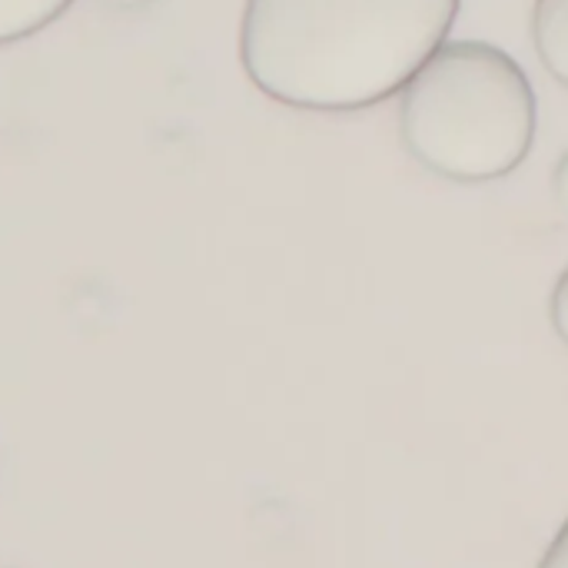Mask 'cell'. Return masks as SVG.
<instances>
[{
  "label": "cell",
  "mask_w": 568,
  "mask_h": 568,
  "mask_svg": "<svg viewBox=\"0 0 568 568\" xmlns=\"http://www.w3.org/2000/svg\"><path fill=\"white\" fill-rule=\"evenodd\" d=\"M539 568H568V519L559 526V532L549 542L546 556L539 559Z\"/></svg>",
  "instance_id": "obj_6"
},
{
  "label": "cell",
  "mask_w": 568,
  "mask_h": 568,
  "mask_svg": "<svg viewBox=\"0 0 568 568\" xmlns=\"http://www.w3.org/2000/svg\"><path fill=\"white\" fill-rule=\"evenodd\" d=\"M532 40L546 70L568 87V0H536Z\"/></svg>",
  "instance_id": "obj_3"
},
{
  "label": "cell",
  "mask_w": 568,
  "mask_h": 568,
  "mask_svg": "<svg viewBox=\"0 0 568 568\" xmlns=\"http://www.w3.org/2000/svg\"><path fill=\"white\" fill-rule=\"evenodd\" d=\"M463 0H246L240 60L300 110H363L403 93L446 43Z\"/></svg>",
  "instance_id": "obj_1"
},
{
  "label": "cell",
  "mask_w": 568,
  "mask_h": 568,
  "mask_svg": "<svg viewBox=\"0 0 568 568\" xmlns=\"http://www.w3.org/2000/svg\"><path fill=\"white\" fill-rule=\"evenodd\" d=\"M103 3H110V7H123V10H130V7H143V3H150V0H103Z\"/></svg>",
  "instance_id": "obj_8"
},
{
  "label": "cell",
  "mask_w": 568,
  "mask_h": 568,
  "mask_svg": "<svg viewBox=\"0 0 568 568\" xmlns=\"http://www.w3.org/2000/svg\"><path fill=\"white\" fill-rule=\"evenodd\" d=\"M552 186H556V200L568 210V150L559 156L556 173H552Z\"/></svg>",
  "instance_id": "obj_7"
},
{
  "label": "cell",
  "mask_w": 568,
  "mask_h": 568,
  "mask_svg": "<svg viewBox=\"0 0 568 568\" xmlns=\"http://www.w3.org/2000/svg\"><path fill=\"white\" fill-rule=\"evenodd\" d=\"M549 320L559 333V339L568 346V266L559 273L556 286H552V300H549Z\"/></svg>",
  "instance_id": "obj_5"
},
{
  "label": "cell",
  "mask_w": 568,
  "mask_h": 568,
  "mask_svg": "<svg viewBox=\"0 0 568 568\" xmlns=\"http://www.w3.org/2000/svg\"><path fill=\"white\" fill-rule=\"evenodd\" d=\"M73 0H0V47L53 23Z\"/></svg>",
  "instance_id": "obj_4"
},
{
  "label": "cell",
  "mask_w": 568,
  "mask_h": 568,
  "mask_svg": "<svg viewBox=\"0 0 568 568\" xmlns=\"http://www.w3.org/2000/svg\"><path fill=\"white\" fill-rule=\"evenodd\" d=\"M406 150L456 183L513 173L536 140V90L503 47L446 40L399 100Z\"/></svg>",
  "instance_id": "obj_2"
}]
</instances>
